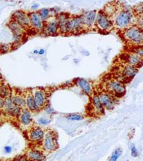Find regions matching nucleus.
<instances>
[{"mask_svg": "<svg viewBox=\"0 0 143 161\" xmlns=\"http://www.w3.org/2000/svg\"><path fill=\"white\" fill-rule=\"evenodd\" d=\"M103 10L111 19L115 29L123 31L135 25L134 24L135 15L133 9L119 2L108 3Z\"/></svg>", "mask_w": 143, "mask_h": 161, "instance_id": "f257e3e1", "label": "nucleus"}, {"mask_svg": "<svg viewBox=\"0 0 143 161\" xmlns=\"http://www.w3.org/2000/svg\"><path fill=\"white\" fill-rule=\"evenodd\" d=\"M12 102L16 106H19V108H24L26 106L25 99L21 96H14L12 97L11 99Z\"/></svg>", "mask_w": 143, "mask_h": 161, "instance_id": "393cba45", "label": "nucleus"}, {"mask_svg": "<svg viewBox=\"0 0 143 161\" xmlns=\"http://www.w3.org/2000/svg\"><path fill=\"white\" fill-rule=\"evenodd\" d=\"M91 108L93 114L97 116H101L105 113V109L101 104V102L99 99L98 92H94L91 96Z\"/></svg>", "mask_w": 143, "mask_h": 161, "instance_id": "ddd939ff", "label": "nucleus"}, {"mask_svg": "<svg viewBox=\"0 0 143 161\" xmlns=\"http://www.w3.org/2000/svg\"><path fill=\"white\" fill-rule=\"evenodd\" d=\"M87 32L83 23L82 14H70L66 25V35H78Z\"/></svg>", "mask_w": 143, "mask_h": 161, "instance_id": "39448f33", "label": "nucleus"}, {"mask_svg": "<svg viewBox=\"0 0 143 161\" xmlns=\"http://www.w3.org/2000/svg\"><path fill=\"white\" fill-rule=\"evenodd\" d=\"M98 92L99 99L103 108L108 111L113 110L115 105L116 99L104 90H102L101 92L100 91Z\"/></svg>", "mask_w": 143, "mask_h": 161, "instance_id": "9b49d317", "label": "nucleus"}, {"mask_svg": "<svg viewBox=\"0 0 143 161\" xmlns=\"http://www.w3.org/2000/svg\"><path fill=\"white\" fill-rule=\"evenodd\" d=\"M38 123L42 125H47L50 124V121L47 119H45L43 118H41L40 119H38Z\"/></svg>", "mask_w": 143, "mask_h": 161, "instance_id": "c756f323", "label": "nucleus"}, {"mask_svg": "<svg viewBox=\"0 0 143 161\" xmlns=\"http://www.w3.org/2000/svg\"><path fill=\"white\" fill-rule=\"evenodd\" d=\"M26 106L28 107L29 111L36 112L39 111L40 108L37 105L33 94L31 92L28 93L25 99Z\"/></svg>", "mask_w": 143, "mask_h": 161, "instance_id": "6ab92c4d", "label": "nucleus"}, {"mask_svg": "<svg viewBox=\"0 0 143 161\" xmlns=\"http://www.w3.org/2000/svg\"><path fill=\"white\" fill-rule=\"evenodd\" d=\"M66 119L72 121L82 120L84 119V117L81 114H69L66 116Z\"/></svg>", "mask_w": 143, "mask_h": 161, "instance_id": "cd10ccee", "label": "nucleus"}, {"mask_svg": "<svg viewBox=\"0 0 143 161\" xmlns=\"http://www.w3.org/2000/svg\"><path fill=\"white\" fill-rule=\"evenodd\" d=\"M29 24L37 31H42L44 28V22L41 19L38 12H32L29 15Z\"/></svg>", "mask_w": 143, "mask_h": 161, "instance_id": "2eb2a0df", "label": "nucleus"}, {"mask_svg": "<svg viewBox=\"0 0 143 161\" xmlns=\"http://www.w3.org/2000/svg\"><path fill=\"white\" fill-rule=\"evenodd\" d=\"M122 151L120 148L116 149L114 152H113L112 155L110 156L109 159L108 161H117L119 156L122 155Z\"/></svg>", "mask_w": 143, "mask_h": 161, "instance_id": "bb28decb", "label": "nucleus"}, {"mask_svg": "<svg viewBox=\"0 0 143 161\" xmlns=\"http://www.w3.org/2000/svg\"><path fill=\"white\" fill-rule=\"evenodd\" d=\"M4 150L6 153H10L12 151V148L10 146H6L4 147Z\"/></svg>", "mask_w": 143, "mask_h": 161, "instance_id": "2f4dec72", "label": "nucleus"}, {"mask_svg": "<svg viewBox=\"0 0 143 161\" xmlns=\"http://www.w3.org/2000/svg\"><path fill=\"white\" fill-rule=\"evenodd\" d=\"M34 53H36L37 54V53H38V52L37 51V50H36V51H34Z\"/></svg>", "mask_w": 143, "mask_h": 161, "instance_id": "c9c22d12", "label": "nucleus"}, {"mask_svg": "<svg viewBox=\"0 0 143 161\" xmlns=\"http://www.w3.org/2000/svg\"><path fill=\"white\" fill-rule=\"evenodd\" d=\"M122 61L126 63L130 66L138 68L141 67L143 64V58L138 56L135 53L129 51L123 54L122 57Z\"/></svg>", "mask_w": 143, "mask_h": 161, "instance_id": "f8f14e48", "label": "nucleus"}, {"mask_svg": "<svg viewBox=\"0 0 143 161\" xmlns=\"http://www.w3.org/2000/svg\"><path fill=\"white\" fill-rule=\"evenodd\" d=\"M50 92H51V90L49 88H47V90L42 88H37L33 89L32 94L39 108L46 107Z\"/></svg>", "mask_w": 143, "mask_h": 161, "instance_id": "0eeeda50", "label": "nucleus"}, {"mask_svg": "<svg viewBox=\"0 0 143 161\" xmlns=\"http://www.w3.org/2000/svg\"><path fill=\"white\" fill-rule=\"evenodd\" d=\"M4 105H5L4 101L2 98H0V108H3Z\"/></svg>", "mask_w": 143, "mask_h": 161, "instance_id": "473e14b6", "label": "nucleus"}, {"mask_svg": "<svg viewBox=\"0 0 143 161\" xmlns=\"http://www.w3.org/2000/svg\"><path fill=\"white\" fill-rule=\"evenodd\" d=\"M43 146L47 152H53L57 149V137L52 131H48L44 137Z\"/></svg>", "mask_w": 143, "mask_h": 161, "instance_id": "9d476101", "label": "nucleus"}, {"mask_svg": "<svg viewBox=\"0 0 143 161\" xmlns=\"http://www.w3.org/2000/svg\"><path fill=\"white\" fill-rule=\"evenodd\" d=\"M20 123L24 126H29L32 123L31 114L29 110L24 109L20 113Z\"/></svg>", "mask_w": 143, "mask_h": 161, "instance_id": "4be33fe9", "label": "nucleus"}, {"mask_svg": "<svg viewBox=\"0 0 143 161\" xmlns=\"http://www.w3.org/2000/svg\"><path fill=\"white\" fill-rule=\"evenodd\" d=\"M38 4H35L34 5H33V6L32 7V9H36V8L38 7Z\"/></svg>", "mask_w": 143, "mask_h": 161, "instance_id": "72a5a7b5", "label": "nucleus"}, {"mask_svg": "<svg viewBox=\"0 0 143 161\" xmlns=\"http://www.w3.org/2000/svg\"><path fill=\"white\" fill-rule=\"evenodd\" d=\"M42 31L48 36L59 35L57 15L50 17L47 21L44 22Z\"/></svg>", "mask_w": 143, "mask_h": 161, "instance_id": "6e6552de", "label": "nucleus"}, {"mask_svg": "<svg viewBox=\"0 0 143 161\" xmlns=\"http://www.w3.org/2000/svg\"><path fill=\"white\" fill-rule=\"evenodd\" d=\"M76 84L84 94L90 97L92 95L94 92L93 86L89 80L79 78L76 80Z\"/></svg>", "mask_w": 143, "mask_h": 161, "instance_id": "4468645a", "label": "nucleus"}, {"mask_svg": "<svg viewBox=\"0 0 143 161\" xmlns=\"http://www.w3.org/2000/svg\"><path fill=\"white\" fill-rule=\"evenodd\" d=\"M14 19L16 22H17L20 25L27 26L29 25V15L22 11H17L13 14Z\"/></svg>", "mask_w": 143, "mask_h": 161, "instance_id": "f3484780", "label": "nucleus"}, {"mask_svg": "<svg viewBox=\"0 0 143 161\" xmlns=\"http://www.w3.org/2000/svg\"><path fill=\"white\" fill-rule=\"evenodd\" d=\"M69 15V14L65 13H61L57 14L59 35H66V25Z\"/></svg>", "mask_w": 143, "mask_h": 161, "instance_id": "dca6fc26", "label": "nucleus"}, {"mask_svg": "<svg viewBox=\"0 0 143 161\" xmlns=\"http://www.w3.org/2000/svg\"><path fill=\"white\" fill-rule=\"evenodd\" d=\"M103 90L115 98H120L124 95L125 87L124 84L115 77L107 79L103 84Z\"/></svg>", "mask_w": 143, "mask_h": 161, "instance_id": "7ed1b4c3", "label": "nucleus"}, {"mask_svg": "<svg viewBox=\"0 0 143 161\" xmlns=\"http://www.w3.org/2000/svg\"><path fill=\"white\" fill-rule=\"evenodd\" d=\"M97 13L98 10H93L87 11L82 14L83 23L87 32L96 30L95 20Z\"/></svg>", "mask_w": 143, "mask_h": 161, "instance_id": "1a4fd4ad", "label": "nucleus"}, {"mask_svg": "<svg viewBox=\"0 0 143 161\" xmlns=\"http://www.w3.org/2000/svg\"><path fill=\"white\" fill-rule=\"evenodd\" d=\"M15 161H31L28 158L25 156H21L19 158H17Z\"/></svg>", "mask_w": 143, "mask_h": 161, "instance_id": "7c9ffc66", "label": "nucleus"}, {"mask_svg": "<svg viewBox=\"0 0 143 161\" xmlns=\"http://www.w3.org/2000/svg\"><path fill=\"white\" fill-rule=\"evenodd\" d=\"M8 26L10 28V29L13 31L14 35L17 36H20L24 32V29L22 26L20 25V24L15 21L10 22Z\"/></svg>", "mask_w": 143, "mask_h": 161, "instance_id": "5701e85b", "label": "nucleus"}, {"mask_svg": "<svg viewBox=\"0 0 143 161\" xmlns=\"http://www.w3.org/2000/svg\"><path fill=\"white\" fill-rule=\"evenodd\" d=\"M122 36L126 44L131 47L143 46V32L142 27L134 25L121 31Z\"/></svg>", "mask_w": 143, "mask_h": 161, "instance_id": "f03ea898", "label": "nucleus"}, {"mask_svg": "<svg viewBox=\"0 0 143 161\" xmlns=\"http://www.w3.org/2000/svg\"><path fill=\"white\" fill-rule=\"evenodd\" d=\"M96 31L101 33H109L114 29L112 20L103 10L98 11L95 20Z\"/></svg>", "mask_w": 143, "mask_h": 161, "instance_id": "423d86ee", "label": "nucleus"}, {"mask_svg": "<svg viewBox=\"0 0 143 161\" xmlns=\"http://www.w3.org/2000/svg\"><path fill=\"white\" fill-rule=\"evenodd\" d=\"M10 90L8 86H2L0 88V97L2 98H7L10 96Z\"/></svg>", "mask_w": 143, "mask_h": 161, "instance_id": "a878e982", "label": "nucleus"}, {"mask_svg": "<svg viewBox=\"0 0 143 161\" xmlns=\"http://www.w3.org/2000/svg\"><path fill=\"white\" fill-rule=\"evenodd\" d=\"M131 154L134 158H137L139 155L137 149L136 148L135 145H134V144H132L131 146Z\"/></svg>", "mask_w": 143, "mask_h": 161, "instance_id": "c85d7f7f", "label": "nucleus"}, {"mask_svg": "<svg viewBox=\"0 0 143 161\" xmlns=\"http://www.w3.org/2000/svg\"><path fill=\"white\" fill-rule=\"evenodd\" d=\"M44 50H40V51L38 52V53L39 54H42L43 53H44Z\"/></svg>", "mask_w": 143, "mask_h": 161, "instance_id": "f704fd0d", "label": "nucleus"}, {"mask_svg": "<svg viewBox=\"0 0 143 161\" xmlns=\"http://www.w3.org/2000/svg\"><path fill=\"white\" fill-rule=\"evenodd\" d=\"M27 156L31 161H43L45 158L44 154L38 150H29Z\"/></svg>", "mask_w": 143, "mask_h": 161, "instance_id": "aec40b11", "label": "nucleus"}, {"mask_svg": "<svg viewBox=\"0 0 143 161\" xmlns=\"http://www.w3.org/2000/svg\"><path fill=\"white\" fill-rule=\"evenodd\" d=\"M139 69L130 66L122 61L115 66L113 77L120 80L124 84V82L130 81L134 78L138 72Z\"/></svg>", "mask_w": 143, "mask_h": 161, "instance_id": "20e7f679", "label": "nucleus"}, {"mask_svg": "<svg viewBox=\"0 0 143 161\" xmlns=\"http://www.w3.org/2000/svg\"><path fill=\"white\" fill-rule=\"evenodd\" d=\"M5 105L6 110H7L8 112H9L11 115L16 116L20 114V108L13 104L11 99H7L6 101Z\"/></svg>", "mask_w": 143, "mask_h": 161, "instance_id": "412c9836", "label": "nucleus"}, {"mask_svg": "<svg viewBox=\"0 0 143 161\" xmlns=\"http://www.w3.org/2000/svg\"><path fill=\"white\" fill-rule=\"evenodd\" d=\"M54 11H51L50 9L43 8L38 11L39 14L43 22H45L50 19V17L54 16L56 14H53Z\"/></svg>", "mask_w": 143, "mask_h": 161, "instance_id": "b1692460", "label": "nucleus"}, {"mask_svg": "<svg viewBox=\"0 0 143 161\" xmlns=\"http://www.w3.org/2000/svg\"><path fill=\"white\" fill-rule=\"evenodd\" d=\"M1 78H0V82H1Z\"/></svg>", "mask_w": 143, "mask_h": 161, "instance_id": "e433bc0d", "label": "nucleus"}, {"mask_svg": "<svg viewBox=\"0 0 143 161\" xmlns=\"http://www.w3.org/2000/svg\"><path fill=\"white\" fill-rule=\"evenodd\" d=\"M45 134V133L42 128L35 127L29 133V139L33 142H38L44 139Z\"/></svg>", "mask_w": 143, "mask_h": 161, "instance_id": "a211bd4d", "label": "nucleus"}]
</instances>
